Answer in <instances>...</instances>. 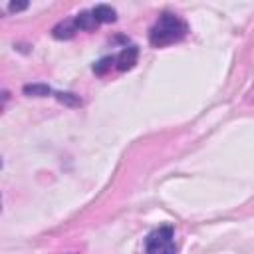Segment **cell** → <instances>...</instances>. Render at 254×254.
I'll return each instance as SVG.
<instances>
[{
	"instance_id": "cell-1",
	"label": "cell",
	"mask_w": 254,
	"mask_h": 254,
	"mask_svg": "<svg viewBox=\"0 0 254 254\" xmlns=\"http://www.w3.org/2000/svg\"><path fill=\"white\" fill-rule=\"evenodd\" d=\"M187 32H189V26H187V22L181 16L165 12L153 24V28L149 32V42L155 48H163V46L181 42L187 36Z\"/></svg>"
},
{
	"instance_id": "cell-2",
	"label": "cell",
	"mask_w": 254,
	"mask_h": 254,
	"mask_svg": "<svg viewBox=\"0 0 254 254\" xmlns=\"http://www.w3.org/2000/svg\"><path fill=\"white\" fill-rule=\"evenodd\" d=\"M145 254H177L175 230L171 224H163V226H159L147 234Z\"/></svg>"
},
{
	"instance_id": "cell-3",
	"label": "cell",
	"mask_w": 254,
	"mask_h": 254,
	"mask_svg": "<svg viewBox=\"0 0 254 254\" xmlns=\"http://www.w3.org/2000/svg\"><path fill=\"white\" fill-rule=\"evenodd\" d=\"M137 56H139V50L135 46H129L125 50H121L117 56H115V67L125 71V69H131L135 64H137Z\"/></svg>"
},
{
	"instance_id": "cell-4",
	"label": "cell",
	"mask_w": 254,
	"mask_h": 254,
	"mask_svg": "<svg viewBox=\"0 0 254 254\" xmlns=\"http://www.w3.org/2000/svg\"><path fill=\"white\" fill-rule=\"evenodd\" d=\"M73 26H75V30H93L95 26H99V22L95 20L91 10H85L73 18Z\"/></svg>"
},
{
	"instance_id": "cell-5",
	"label": "cell",
	"mask_w": 254,
	"mask_h": 254,
	"mask_svg": "<svg viewBox=\"0 0 254 254\" xmlns=\"http://www.w3.org/2000/svg\"><path fill=\"white\" fill-rule=\"evenodd\" d=\"M93 16H95V20L101 24V22H113L115 20V10L111 8V6H107V4H99V6H95L93 10Z\"/></svg>"
},
{
	"instance_id": "cell-6",
	"label": "cell",
	"mask_w": 254,
	"mask_h": 254,
	"mask_svg": "<svg viewBox=\"0 0 254 254\" xmlns=\"http://www.w3.org/2000/svg\"><path fill=\"white\" fill-rule=\"evenodd\" d=\"M75 32H77V30H75V26H73V20L62 22V24H58V26L54 28V38H58V40H67V38H71Z\"/></svg>"
},
{
	"instance_id": "cell-7",
	"label": "cell",
	"mask_w": 254,
	"mask_h": 254,
	"mask_svg": "<svg viewBox=\"0 0 254 254\" xmlns=\"http://www.w3.org/2000/svg\"><path fill=\"white\" fill-rule=\"evenodd\" d=\"M24 93L26 95H38V97H44L48 93H52V89L44 83H34V85H24Z\"/></svg>"
},
{
	"instance_id": "cell-8",
	"label": "cell",
	"mask_w": 254,
	"mask_h": 254,
	"mask_svg": "<svg viewBox=\"0 0 254 254\" xmlns=\"http://www.w3.org/2000/svg\"><path fill=\"white\" fill-rule=\"evenodd\" d=\"M113 64H115V58H103V60H99V62L93 65V71H95V73H105Z\"/></svg>"
},
{
	"instance_id": "cell-9",
	"label": "cell",
	"mask_w": 254,
	"mask_h": 254,
	"mask_svg": "<svg viewBox=\"0 0 254 254\" xmlns=\"http://www.w3.org/2000/svg\"><path fill=\"white\" fill-rule=\"evenodd\" d=\"M58 99H60V101H65V103H69V105H77V103H79V99L73 97V93H58Z\"/></svg>"
},
{
	"instance_id": "cell-10",
	"label": "cell",
	"mask_w": 254,
	"mask_h": 254,
	"mask_svg": "<svg viewBox=\"0 0 254 254\" xmlns=\"http://www.w3.org/2000/svg\"><path fill=\"white\" fill-rule=\"evenodd\" d=\"M28 4H10V10L12 12H18V10H24Z\"/></svg>"
}]
</instances>
